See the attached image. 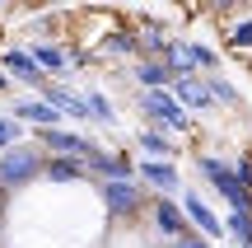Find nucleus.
Here are the masks:
<instances>
[{
    "mask_svg": "<svg viewBox=\"0 0 252 248\" xmlns=\"http://www.w3.org/2000/svg\"><path fill=\"white\" fill-rule=\"evenodd\" d=\"M37 174H47V164L37 159V150L14 145V150H5V155H0V183H5V187L28 183V178H37Z\"/></svg>",
    "mask_w": 252,
    "mask_h": 248,
    "instance_id": "1",
    "label": "nucleus"
},
{
    "mask_svg": "<svg viewBox=\"0 0 252 248\" xmlns=\"http://www.w3.org/2000/svg\"><path fill=\"white\" fill-rule=\"evenodd\" d=\"M201 178H210V183H215L220 192H224L229 202H234V211H243V215H248V206H252V197H248V187H243V178H238V174H229V169L220 164L215 155H206V159H201Z\"/></svg>",
    "mask_w": 252,
    "mask_h": 248,
    "instance_id": "2",
    "label": "nucleus"
},
{
    "mask_svg": "<svg viewBox=\"0 0 252 248\" xmlns=\"http://www.w3.org/2000/svg\"><path fill=\"white\" fill-rule=\"evenodd\" d=\"M140 108L150 112V117H159L168 131H187V127H191L187 112L178 108V99H173L168 89H145V94H140Z\"/></svg>",
    "mask_w": 252,
    "mask_h": 248,
    "instance_id": "3",
    "label": "nucleus"
},
{
    "mask_svg": "<svg viewBox=\"0 0 252 248\" xmlns=\"http://www.w3.org/2000/svg\"><path fill=\"white\" fill-rule=\"evenodd\" d=\"M182 202H187V215L201 225V234H206V239H220V234H224V220H220V215L210 211V206L201 202L196 192H182Z\"/></svg>",
    "mask_w": 252,
    "mask_h": 248,
    "instance_id": "4",
    "label": "nucleus"
},
{
    "mask_svg": "<svg viewBox=\"0 0 252 248\" xmlns=\"http://www.w3.org/2000/svg\"><path fill=\"white\" fill-rule=\"evenodd\" d=\"M103 206H108L112 215H126L140 206V192H135L131 183H103Z\"/></svg>",
    "mask_w": 252,
    "mask_h": 248,
    "instance_id": "5",
    "label": "nucleus"
},
{
    "mask_svg": "<svg viewBox=\"0 0 252 248\" xmlns=\"http://www.w3.org/2000/svg\"><path fill=\"white\" fill-rule=\"evenodd\" d=\"M42 141H47L52 150H61L65 159H70V155H80V159H94V155H98L84 136H70V131H42Z\"/></svg>",
    "mask_w": 252,
    "mask_h": 248,
    "instance_id": "6",
    "label": "nucleus"
},
{
    "mask_svg": "<svg viewBox=\"0 0 252 248\" xmlns=\"http://www.w3.org/2000/svg\"><path fill=\"white\" fill-rule=\"evenodd\" d=\"M140 174L150 178L154 187H163V192H178V169H173L168 159H145V164H140Z\"/></svg>",
    "mask_w": 252,
    "mask_h": 248,
    "instance_id": "7",
    "label": "nucleus"
},
{
    "mask_svg": "<svg viewBox=\"0 0 252 248\" xmlns=\"http://www.w3.org/2000/svg\"><path fill=\"white\" fill-rule=\"evenodd\" d=\"M89 169H98V174H108L112 183H131V174H135V169L126 164L122 155H103V150H98V155L89 159Z\"/></svg>",
    "mask_w": 252,
    "mask_h": 248,
    "instance_id": "8",
    "label": "nucleus"
},
{
    "mask_svg": "<svg viewBox=\"0 0 252 248\" xmlns=\"http://www.w3.org/2000/svg\"><path fill=\"white\" fill-rule=\"evenodd\" d=\"M173 99L191 103V108H210V103H215V94H210L206 84H196V80H173Z\"/></svg>",
    "mask_w": 252,
    "mask_h": 248,
    "instance_id": "9",
    "label": "nucleus"
},
{
    "mask_svg": "<svg viewBox=\"0 0 252 248\" xmlns=\"http://www.w3.org/2000/svg\"><path fill=\"white\" fill-rule=\"evenodd\" d=\"M168 66L178 71V80H191V66H201L196 61V47H191V42H173L168 47Z\"/></svg>",
    "mask_w": 252,
    "mask_h": 248,
    "instance_id": "10",
    "label": "nucleus"
},
{
    "mask_svg": "<svg viewBox=\"0 0 252 248\" xmlns=\"http://www.w3.org/2000/svg\"><path fill=\"white\" fill-rule=\"evenodd\" d=\"M14 112H19V117H24V122H42V127H47V131H56V117H61V112H56V108H52V103H28V99H24V103H19V108H14Z\"/></svg>",
    "mask_w": 252,
    "mask_h": 248,
    "instance_id": "11",
    "label": "nucleus"
},
{
    "mask_svg": "<svg viewBox=\"0 0 252 248\" xmlns=\"http://www.w3.org/2000/svg\"><path fill=\"white\" fill-rule=\"evenodd\" d=\"M154 220H159V230H163V234H173V239H182V234H187V230H182V215H178V206H173V202H159Z\"/></svg>",
    "mask_w": 252,
    "mask_h": 248,
    "instance_id": "12",
    "label": "nucleus"
},
{
    "mask_svg": "<svg viewBox=\"0 0 252 248\" xmlns=\"http://www.w3.org/2000/svg\"><path fill=\"white\" fill-rule=\"evenodd\" d=\"M5 66L14 75H24V80H37V75H42V66L33 61V52H5Z\"/></svg>",
    "mask_w": 252,
    "mask_h": 248,
    "instance_id": "13",
    "label": "nucleus"
},
{
    "mask_svg": "<svg viewBox=\"0 0 252 248\" xmlns=\"http://www.w3.org/2000/svg\"><path fill=\"white\" fill-rule=\"evenodd\" d=\"M47 178H56V183H75V178H80V164H75V159H47Z\"/></svg>",
    "mask_w": 252,
    "mask_h": 248,
    "instance_id": "14",
    "label": "nucleus"
},
{
    "mask_svg": "<svg viewBox=\"0 0 252 248\" xmlns=\"http://www.w3.org/2000/svg\"><path fill=\"white\" fill-rule=\"evenodd\" d=\"M33 61L37 66H42V71H61V66H65V52H61V47H33Z\"/></svg>",
    "mask_w": 252,
    "mask_h": 248,
    "instance_id": "15",
    "label": "nucleus"
},
{
    "mask_svg": "<svg viewBox=\"0 0 252 248\" xmlns=\"http://www.w3.org/2000/svg\"><path fill=\"white\" fill-rule=\"evenodd\" d=\"M140 150H150V155L163 159V155H168V141H163L159 131H140Z\"/></svg>",
    "mask_w": 252,
    "mask_h": 248,
    "instance_id": "16",
    "label": "nucleus"
},
{
    "mask_svg": "<svg viewBox=\"0 0 252 248\" xmlns=\"http://www.w3.org/2000/svg\"><path fill=\"white\" fill-rule=\"evenodd\" d=\"M19 131H24V127H19L14 117H0V150H14V141H19Z\"/></svg>",
    "mask_w": 252,
    "mask_h": 248,
    "instance_id": "17",
    "label": "nucleus"
},
{
    "mask_svg": "<svg viewBox=\"0 0 252 248\" xmlns=\"http://www.w3.org/2000/svg\"><path fill=\"white\" fill-rule=\"evenodd\" d=\"M163 80H168V71H163V66H154V61H145V66H140V84H150V89H159Z\"/></svg>",
    "mask_w": 252,
    "mask_h": 248,
    "instance_id": "18",
    "label": "nucleus"
},
{
    "mask_svg": "<svg viewBox=\"0 0 252 248\" xmlns=\"http://www.w3.org/2000/svg\"><path fill=\"white\" fill-rule=\"evenodd\" d=\"M229 230L238 234V244H252V220H248L243 211H234V215H229Z\"/></svg>",
    "mask_w": 252,
    "mask_h": 248,
    "instance_id": "19",
    "label": "nucleus"
},
{
    "mask_svg": "<svg viewBox=\"0 0 252 248\" xmlns=\"http://www.w3.org/2000/svg\"><path fill=\"white\" fill-rule=\"evenodd\" d=\"M89 112H94V117H103V122L112 127V103L103 99V94H89Z\"/></svg>",
    "mask_w": 252,
    "mask_h": 248,
    "instance_id": "20",
    "label": "nucleus"
},
{
    "mask_svg": "<svg viewBox=\"0 0 252 248\" xmlns=\"http://www.w3.org/2000/svg\"><path fill=\"white\" fill-rule=\"evenodd\" d=\"M234 42H238V47H252V19H248V24H238V28H234Z\"/></svg>",
    "mask_w": 252,
    "mask_h": 248,
    "instance_id": "21",
    "label": "nucleus"
},
{
    "mask_svg": "<svg viewBox=\"0 0 252 248\" xmlns=\"http://www.w3.org/2000/svg\"><path fill=\"white\" fill-rule=\"evenodd\" d=\"M210 89H215V94H220V103H234V99H238V94H234V89H229V84H224V80H215V84H210Z\"/></svg>",
    "mask_w": 252,
    "mask_h": 248,
    "instance_id": "22",
    "label": "nucleus"
},
{
    "mask_svg": "<svg viewBox=\"0 0 252 248\" xmlns=\"http://www.w3.org/2000/svg\"><path fill=\"white\" fill-rule=\"evenodd\" d=\"M168 248H206V244H201V239H191V234H182V239H173Z\"/></svg>",
    "mask_w": 252,
    "mask_h": 248,
    "instance_id": "23",
    "label": "nucleus"
},
{
    "mask_svg": "<svg viewBox=\"0 0 252 248\" xmlns=\"http://www.w3.org/2000/svg\"><path fill=\"white\" fill-rule=\"evenodd\" d=\"M238 178H243V183H252V159H243V164H238Z\"/></svg>",
    "mask_w": 252,
    "mask_h": 248,
    "instance_id": "24",
    "label": "nucleus"
},
{
    "mask_svg": "<svg viewBox=\"0 0 252 248\" xmlns=\"http://www.w3.org/2000/svg\"><path fill=\"white\" fill-rule=\"evenodd\" d=\"M0 89H5V75H0Z\"/></svg>",
    "mask_w": 252,
    "mask_h": 248,
    "instance_id": "25",
    "label": "nucleus"
},
{
    "mask_svg": "<svg viewBox=\"0 0 252 248\" xmlns=\"http://www.w3.org/2000/svg\"><path fill=\"white\" fill-rule=\"evenodd\" d=\"M243 248H252V244H243Z\"/></svg>",
    "mask_w": 252,
    "mask_h": 248,
    "instance_id": "26",
    "label": "nucleus"
}]
</instances>
